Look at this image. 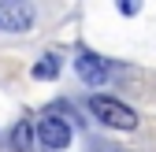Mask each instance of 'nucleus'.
Returning a JSON list of instances; mask_svg holds the SVG:
<instances>
[{
  "mask_svg": "<svg viewBox=\"0 0 156 152\" xmlns=\"http://www.w3.org/2000/svg\"><path fill=\"white\" fill-rule=\"evenodd\" d=\"M89 111L104 126H112V130H134V126H138V111H130L123 100H115V97H93Z\"/></svg>",
  "mask_w": 156,
  "mask_h": 152,
  "instance_id": "f257e3e1",
  "label": "nucleus"
},
{
  "mask_svg": "<svg viewBox=\"0 0 156 152\" xmlns=\"http://www.w3.org/2000/svg\"><path fill=\"white\" fill-rule=\"evenodd\" d=\"M34 19L37 11L30 0H0V33H26Z\"/></svg>",
  "mask_w": 156,
  "mask_h": 152,
  "instance_id": "f03ea898",
  "label": "nucleus"
},
{
  "mask_svg": "<svg viewBox=\"0 0 156 152\" xmlns=\"http://www.w3.org/2000/svg\"><path fill=\"white\" fill-rule=\"evenodd\" d=\"M37 141H41L45 148H52V152H63L71 145V126L60 115H45L41 126H37Z\"/></svg>",
  "mask_w": 156,
  "mask_h": 152,
  "instance_id": "7ed1b4c3",
  "label": "nucleus"
},
{
  "mask_svg": "<svg viewBox=\"0 0 156 152\" xmlns=\"http://www.w3.org/2000/svg\"><path fill=\"white\" fill-rule=\"evenodd\" d=\"M74 71H78V78H82L86 85H101V82H108V63H104L97 52H89V48H78V56H74Z\"/></svg>",
  "mask_w": 156,
  "mask_h": 152,
  "instance_id": "20e7f679",
  "label": "nucleus"
},
{
  "mask_svg": "<svg viewBox=\"0 0 156 152\" xmlns=\"http://www.w3.org/2000/svg\"><path fill=\"white\" fill-rule=\"evenodd\" d=\"M11 148H15V152H30V148H34V130H30L26 119L15 123V130H11Z\"/></svg>",
  "mask_w": 156,
  "mask_h": 152,
  "instance_id": "39448f33",
  "label": "nucleus"
},
{
  "mask_svg": "<svg viewBox=\"0 0 156 152\" xmlns=\"http://www.w3.org/2000/svg\"><path fill=\"white\" fill-rule=\"evenodd\" d=\"M56 71H60V60H56V56H45V60L34 63V78H56Z\"/></svg>",
  "mask_w": 156,
  "mask_h": 152,
  "instance_id": "423d86ee",
  "label": "nucleus"
},
{
  "mask_svg": "<svg viewBox=\"0 0 156 152\" xmlns=\"http://www.w3.org/2000/svg\"><path fill=\"white\" fill-rule=\"evenodd\" d=\"M119 8H123V15H134L141 8V0H119Z\"/></svg>",
  "mask_w": 156,
  "mask_h": 152,
  "instance_id": "0eeeda50",
  "label": "nucleus"
}]
</instances>
